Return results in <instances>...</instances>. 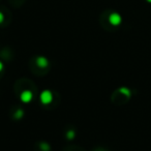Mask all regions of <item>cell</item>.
Returning a JSON list of instances; mask_svg holds the SVG:
<instances>
[{
	"mask_svg": "<svg viewBox=\"0 0 151 151\" xmlns=\"http://www.w3.org/2000/svg\"><path fill=\"white\" fill-rule=\"evenodd\" d=\"M149 1H151V0H149Z\"/></svg>",
	"mask_w": 151,
	"mask_h": 151,
	"instance_id": "30bf717a",
	"label": "cell"
},
{
	"mask_svg": "<svg viewBox=\"0 0 151 151\" xmlns=\"http://www.w3.org/2000/svg\"><path fill=\"white\" fill-rule=\"evenodd\" d=\"M40 146V148H42L44 151H49V150H50V145L47 144V143H42Z\"/></svg>",
	"mask_w": 151,
	"mask_h": 151,
	"instance_id": "52a82bcc",
	"label": "cell"
},
{
	"mask_svg": "<svg viewBox=\"0 0 151 151\" xmlns=\"http://www.w3.org/2000/svg\"><path fill=\"white\" fill-rule=\"evenodd\" d=\"M76 136V132H73V130H68V132H66V138L68 139V140H73V138H75Z\"/></svg>",
	"mask_w": 151,
	"mask_h": 151,
	"instance_id": "5b68a950",
	"label": "cell"
},
{
	"mask_svg": "<svg viewBox=\"0 0 151 151\" xmlns=\"http://www.w3.org/2000/svg\"><path fill=\"white\" fill-rule=\"evenodd\" d=\"M53 99H54V96H53L52 91L48 90V89L42 90L40 94V103H42V105H49V104H51L53 101Z\"/></svg>",
	"mask_w": 151,
	"mask_h": 151,
	"instance_id": "6da1fadb",
	"label": "cell"
},
{
	"mask_svg": "<svg viewBox=\"0 0 151 151\" xmlns=\"http://www.w3.org/2000/svg\"><path fill=\"white\" fill-rule=\"evenodd\" d=\"M32 99H33V94L30 90H24L20 94V99L25 104H29L32 101Z\"/></svg>",
	"mask_w": 151,
	"mask_h": 151,
	"instance_id": "7a4b0ae2",
	"label": "cell"
},
{
	"mask_svg": "<svg viewBox=\"0 0 151 151\" xmlns=\"http://www.w3.org/2000/svg\"><path fill=\"white\" fill-rule=\"evenodd\" d=\"M36 64H37L38 67L40 68H45L49 65V60L44 56H40L36 58Z\"/></svg>",
	"mask_w": 151,
	"mask_h": 151,
	"instance_id": "3957f363",
	"label": "cell"
},
{
	"mask_svg": "<svg viewBox=\"0 0 151 151\" xmlns=\"http://www.w3.org/2000/svg\"><path fill=\"white\" fill-rule=\"evenodd\" d=\"M3 20H4V16L2 15V13H0V23H2Z\"/></svg>",
	"mask_w": 151,
	"mask_h": 151,
	"instance_id": "9c48e42d",
	"label": "cell"
},
{
	"mask_svg": "<svg viewBox=\"0 0 151 151\" xmlns=\"http://www.w3.org/2000/svg\"><path fill=\"white\" fill-rule=\"evenodd\" d=\"M3 68H4V64L2 63V61H0V71H2Z\"/></svg>",
	"mask_w": 151,
	"mask_h": 151,
	"instance_id": "ba28073f",
	"label": "cell"
},
{
	"mask_svg": "<svg viewBox=\"0 0 151 151\" xmlns=\"http://www.w3.org/2000/svg\"><path fill=\"white\" fill-rule=\"evenodd\" d=\"M15 116H16V118H17V119H21V118L24 116V112H23V110H21V109L18 110V111L16 112Z\"/></svg>",
	"mask_w": 151,
	"mask_h": 151,
	"instance_id": "8992f818",
	"label": "cell"
},
{
	"mask_svg": "<svg viewBox=\"0 0 151 151\" xmlns=\"http://www.w3.org/2000/svg\"><path fill=\"white\" fill-rule=\"evenodd\" d=\"M110 23L113 24V25H119L120 22H121V17H120L118 14H112L109 18Z\"/></svg>",
	"mask_w": 151,
	"mask_h": 151,
	"instance_id": "277c9868",
	"label": "cell"
}]
</instances>
